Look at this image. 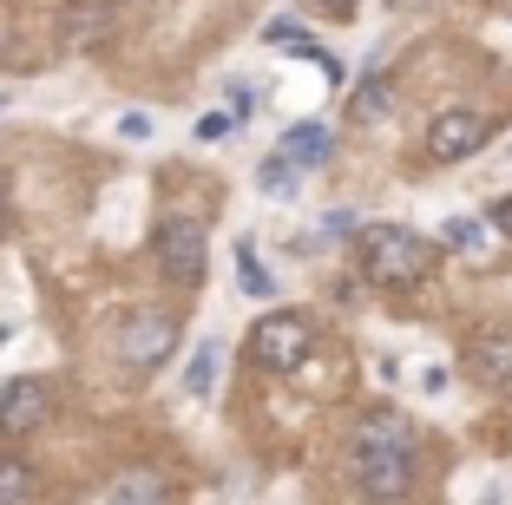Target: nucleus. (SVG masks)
I'll return each mask as SVG.
<instances>
[{
  "label": "nucleus",
  "mask_w": 512,
  "mask_h": 505,
  "mask_svg": "<svg viewBox=\"0 0 512 505\" xmlns=\"http://www.w3.org/2000/svg\"><path fill=\"white\" fill-rule=\"evenodd\" d=\"M362 269H368V283H381V289H414L434 269V243L401 230V223H368L362 230Z\"/></svg>",
  "instance_id": "f257e3e1"
},
{
  "label": "nucleus",
  "mask_w": 512,
  "mask_h": 505,
  "mask_svg": "<svg viewBox=\"0 0 512 505\" xmlns=\"http://www.w3.org/2000/svg\"><path fill=\"white\" fill-rule=\"evenodd\" d=\"M151 256H158V269H165V283L197 289L204 269H211V237H204V223H191V217H165L158 230H151Z\"/></svg>",
  "instance_id": "f03ea898"
},
{
  "label": "nucleus",
  "mask_w": 512,
  "mask_h": 505,
  "mask_svg": "<svg viewBox=\"0 0 512 505\" xmlns=\"http://www.w3.org/2000/svg\"><path fill=\"white\" fill-rule=\"evenodd\" d=\"M309 348H316V328L296 309H270L250 328V355H256V368H270V374H296L309 361Z\"/></svg>",
  "instance_id": "7ed1b4c3"
},
{
  "label": "nucleus",
  "mask_w": 512,
  "mask_h": 505,
  "mask_svg": "<svg viewBox=\"0 0 512 505\" xmlns=\"http://www.w3.org/2000/svg\"><path fill=\"white\" fill-rule=\"evenodd\" d=\"M178 348V315L171 309H125L119 322V361L125 368H158Z\"/></svg>",
  "instance_id": "20e7f679"
},
{
  "label": "nucleus",
  "mask_w": 512,
  "mask_h": 505,
  "mask_svg": "<svg viewBox=\"0 0 512 505\" xmlns=\"http://www.w3.org/2000/svg\"><path fill=\"white\" fill-rule=\"evenodd\" d=\"M355 486L375 505H401L414 492V446H388V453H355Z\"/></svg>",
  "instance_id": "39448f33"
},
{
  "label": "nucleus",
  "mask_w": 512,
  "mask_h": 505,
  "mask_svg": "<svg viewBox=\"0 0 512 505\" xmlns=\"http://www.w3.org/2000/svg\"><path fill=\"white\" fill-rule=\"evenodd\" d=\"M480 145H486V119L473 105H447V112H434V125H427V151H434L440 164L473 158Z\"/></svg>",
  "instance_id": "423d86ee"
},
{
  "label": "nucleus",
  "mask_w": 512,
  "mask_h": 505,
  "mask_svg": "<svg viewBox=\"0 0 512 505\" xmlns=\"http://www.w3.org/2000/svg\"><path fill=\"white\" fill-rule=\"evenodd\" d=\"M46 414H53V394H46V381H33V374L7 381V394H0V433H7V440L33 433Z\"/></svg>",
  "instance_id": "0eeeda50"
},
{
  "label": "nucleus",
  "mask_w": 512,
  "mask_h": 505,
  "mask_svg": "<svg viewBox=\"0 0 512 505\" xmlns=\"http://www.w3.org/2000/svg\"><path fill=\"white\" fill-rule=\"evenodd\" d=\"M467 374L486 387H499L512 374V335H473L467 342Z\"/></svg>",
  "instance_id": "6e6552de"
},
{
  "label": "nucleus",
  "mask_w": 512,
  "mask_h": 505,
  "mask_svg": "<svg viewBox=\"0 0 512 505\" xmlns=\"http://www.w3.org/2000/svg\"><path fill=\"white\" fill-rule=\"evenodd\" d=\"M388 446H414V433H407V420H401V414L375 407V414L355 427V453H388Z\"/></svg>",
  "instance_id": "1a4fd4ad"
},
{
  "label": "nucleus",
  "mask_w": 512,
  "mask_h": 505,
  "mask_svg": "<svg viewBox=\"0 0 512 505\" xmlns=\"http://www.w3.org/2000/svg\"><path fill=\"white\" fill-rule=\"evenodd\" d=\"M283 158L296 164V171H316V164H329V125H289L283 132Z\"/></svg>",
  "instance_id": "9d476101"
},
{
  "label": "nucleus",
  "mask_w": 512,
  "mask_h": 505,
  "mask_svg": "<svg viewBox=\"0 0 512 505\" xmlns=\"http://www.w3.org/2000/svg\"><path fill=\"white\" fill-rule=\"evenodd\" d=\"M217 361H224V348H217V342H204V348H197V355H191V368H184V394H197V401H204V394L217 387Z\"/></svg>",
  "instance_id": "9b49d317"
},
{
  "label": "nucleus",
  "mask_w": 512,
  "mask_h": 505,
  "mask_svg": "<svg viewBox=\"0 0 512 505\" xmlns=\"http://www.w3.org/2000/svg\"><path fill=\"white\" fill-rule=\"evenodd\" d=\"M237 283H243V296H263V302L276 296V276L256 263V243H237Z\"/></svg>",
  "instance_id": "f8f14e48"
},
{
  "label": "nucleus",
  "mask_w": 512,
  "mask_h": 505,
  "mask_svg": "<svg viewBox=\"0 0 512 505\" xmlns=\"http://www.w3.org/2000/svg\"><path fill=\"white\" fill-rule=\"evenodd\" d=\"M27 499H33V466L0 453V505H27Z\"/></svg>",
  "instance_id": "ddd939ff"
},
{
  "label": "nucleus",
  "mask_w": 512,
  "mask_h": 505,
  "mask_svg": "<svg viewBox=\"0 0 512 505\" xmlns=\"http://www.w3.org/2000/svg\"><path fill=\"white\" fill-rule=\"evenodd\" d=\"M106 505H158V479L151 473H125L119 486L106 492Z\"/></svg>",
  "instance_id": "4468645a"
},
{
  "label": "nucleus",
  "mask_w": 512,
  "mask_h": 505,
  "mask_svg": "<svg viewBox=\"0 0 512 505\" xmlns=\"http://www.w3.org/2000/svg\"><path fill=\"white\" fill-rule=\"evenodd\" d=\"M440 237L453 243V250H486V223H473V217H447V230Z\"/></svg>",
  "instance_id": "2eb2a0df"
},
{
  "label": "nucleus",
  "mask_w": 512,
  "mask_h": 505,
  "mask_svg": "<svg viewBox=\"0 0 512 505\" xmlns=\"http://www.w3.org/2000/svg\"><path fill=\"white\" fill-rule=\"evenodd\" d=\"M355 112H362V119H381V112H388V79H368L362 99H355Z\"/></svg>",
  "instance_id": "dca6fc26"
},
{
  "label": "nucleus",
  "mask_w": 512,
  "mask_h": 505,
  "mask_svg": "<svg viewBox=\"0 0 512 505\" xmlns=\"http://www.w3.org/2000/svg\"><path fill=\"white\" fill-rule=\"evenodd\" d=\"M270 40L283 46V53H316V40H309L302 27H289V20H276V27H270Z\"/></svg>",
  "instance_id": "f3484780"
},
{
  "label": "nucleus",
  "mask_w": 512,
  "mask_h": 505,
  "mask_svg": "<svg viewBox=\"0 0 512 505\" xmlns=\"http://www.w3.org/2000/svg\"><path fill=\"white\" fill-rule=\"evenodd\" d=\"M289 184H296V164H289L283 151H276V158L263 164V191H289Z\"/></svg>",
  "instance_id": "a211bd4d"
},
{
  "label": "nucleus",
  "mask_w": 512,
  "mask_h": 505,
  "mask_svg": "<svg viewBox=\"0 0 512 505\" xmlns=\"http://www.w3.org/2000/svg\"><path fill=\"white\" fill-rule=\"evenodd\" d=\"M224 132H230V112H204V119L191 125V138H197V145H211V138H224Z\"/></svg>",
  "instance_id": "6ab92c4d"
},
{
  "label": "nucleus",
  "mask_w": 512,
  "mask_h": 505,
  "mask_svg": "<svg viewBox=\"0 0 512 505\" xmlns=\"http://www.w3.org/2000/svg\"><path fill=\"white\" fill-rule=\"evenodd\" d=\"M119 132H125V138H151V119H145V112H125Z\"/></svg>",
  "instance_id": "aec40b11"
},
{
  "label": "nucleus",
  "mask_w": 512,
  "mask_h": 505,
  "mask_svg": "<svg viewBox=\"0 0 512 505\" xmlns=\"http://www.w3.org/2000/svg\"><path fill=\"white\" fill-rule=\"evenodd\" d=\"M493 230H499V237H512V197H499V204H493Z\"/></svg>",
  "instance_id": "412c9836"
},
{
  "label": "nucleus",
  "mask_w": 512,
  "mask_h": 505,
  "mask_svg": "<svg viewBox=\"0 0 512 505\" xmlns=\"http://www.w3.org/2000/svg\"><path fill=\"white\" fill-rule=\"evenodd\" d=\"M329 7H335V14H348V7H355V0H329Z\"/></svg>",
  "instance_id": "4be33fe9"
}]
</instances>
